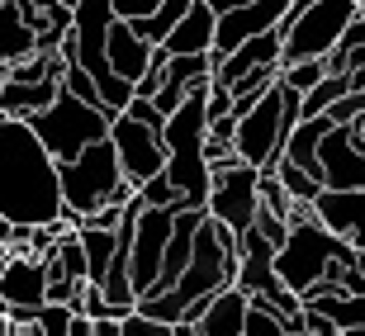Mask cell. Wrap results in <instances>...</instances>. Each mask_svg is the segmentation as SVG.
I'll list each match as a JSON object with an SVG mask.
<instances>
[{
	"label": "cell",
	"mask_w": 365,
	"mask_h": 336,
	"mask_svg": "<svg viewBox=\"0 0 365 336\" xmlns=\"http://www.w3.org/2000/svg\"><path fill=\"white\" fill-rule=\"evenodd\" d=\"M214 33H218V10L209 0H195L180 14V24L162 38V48L166 53H214Z\"/></svg>",
	"instance_id": "obj_17"
},
{
	"label": "cell",
	"mask_w": 365,
	"mask_h": 336,
	"mask_svg": "<svg viewBox=\"0 0 365 336\" xmlns=\"http://www.w3.org/2000/svg\"><path fill=\"white\" fill-rule=\"evenodd\" d=\"M152 53H157V43L143 38L133 28V19H114L109 24V67H114V76L138 85V76L152 67Z\"/></svg>",
	"instance_id": "obj_15"
},
{
	"label": "cell",
	"mask_w": 365,
	"mask_h": 336,
	"mask_svg": "<svg viewBox=\"0 0 365 336\" xmlns=\"http://www.w3.org/2000/svg\"><path fill=\"white\" fill-rule=\"evenodd\" d=\"M57 175H62V218L76 228L86 214H95L100 204H109L114 185L123 180V166H119L114 142L100 137V142H91L86 152L57 162Z\"/></svg>",
	"instance_id": "obj_6"
},
{
	"label": "cell",
	"mask_w": 365,
	"mask_h": 336,
	"mask_svg": "<svg viewBox=\"0 0 365 336\" xmlns=\"http://www.w3.org/2000/svg\"><path fill=\"white\" fill-rule=\"evenodd\" d=\"M280 28H266V33H257V38H242L232 53H223L214 62V81L218 85H232V81H242L247 71H257V67H266V62H280Z\"/></svg>",
	"instance_id": "obj_14"
},
{
	"label": "cell",
	"mask_w": 365,
	"mask_h": 336,
	"mask_svg": "<svg viewBox=\"0 0 365 336\" xmlns=\"http://www.w3.org/2000/svg\"><path fill=\"white\" fill-rule=\"evenodd\" d=\"M176 232V209H162V204H143L133 223V261H128V275H133L138 298L152 294L157 280H162V261H166V242Z\"/></svg>",
	"instance_id": "obj_8"
},
{
	"label": "cell",
	"mask_w": 365,
	"mask_h": 336,
	"mask_svg": "<svg viewBox=\"0 0 365 336\" xmlns=\"http://www.w3.org/2000/svg\"><path fill=\"white\" fill-rule=\"evenodd\" d=\"M204 209L242 237V232L257 223V209H261V166H252V162L218 166L214 185H209V204H204Z\"/></svg>",
	"instance_id": "obj_7"
},
{
	"label": "cell",
	"mask_w": 365,
	"mask_h": 336,
	"mask_svg": "<svg viewBox=\"0 0 365 336\" xmlns=\"http://www.w3.org/2000/svg\"><path fill=\"white\" fill-rule=\"evenodd\" d=\"M247 294H275L280 289V270H275V242L266 237L261 228H247L242 232V261H237V280Z\"/></svg>",
	"instance_id": "obj_12"
},
{
	"label": "cell",
	"mask_w": 365,
	"mask_h": 336,
	"mask_svg": "<svg viewBox=\"0 0 365 336\" xmlns=\"http://www.w3.org/2000/svg\"><path fill=\"white\" fill-rule=\"evenodd\" d=\"M280 76H284L289 85H294L299 95H304V90H313V85H318V81L327 76V57H304V62H280Z\"/></svg>",
	"instance_id": "obj_24"
},
{
	"label": "cell",
	"mask_w": 365,
	"mask_h": 336,
	"mask_svg": "<svg viewBox=\"0 0 365 336\" xmlns=\"http://www.w3.org/2000/svg\"><path fill=\"white\" fill-rule=\"evenodd\" d=\"M29 53H38V28L29 24L19 0H0V67H10Z\"/></svg>",
	"instance_id": "obj_18"
},
{
	"label": "cell",
	"mask_w": 365,
	"mask_h": 336,
	"mask_svg": "<svg viewBox=\"0 0 365 336\" xmlns=\"http://www.w3.org/2000/svg\"><path fill=\"white\" fill-rule=\"evenodd\" d=\"M214 62H218L214 53H171L166 57V81H162V90L152 95V105L162 109V114H171L195 85L214 76Z\"/></svg>",
	"instance_id": "obj_13"
},
{
	"label": "cell",
	"mask_w": 365,
	"mask_h": 336,
	"mask_svg": "<svg viewBox=\"0 0 365 336\" xmlns=\"http://www.w3.org/2000/svg\"><path fill=\"white\" fill-rule=\"evenodd\" d=\"M313 308H323L341 336H365V294H309Z\"/></svg>",
	"instance_id": "obj_20"
},
{
	"label": "cell",
	"mask_w": 365,
	"mask_h": 336,
	"mask_svg": "<svg viewBox=\"0 0 365 336\" xmlns=\"http://www.w3.org/2000/svg\"><path fill=\"white\" fill-rule=\"evenodd\" d=\"M346 90H351V76H346V71H327V76L313 85V90H304V100H299V114H304V119H313V114H327V109L337 105Z\"/></svg>",
	"instance_id": "obj_21"
},
{
	"label": "cell",
	"mask_w": 365,
	"mask_h": 336,
	"mask_svg": "<svg viewBox=\"0 0 365 336\" xmlns=\"http://www.w3.org/2000/svg\"><path fill=\"white\" fill-rule=\"evenodd\" d=\"M0 218L53 223L62 218V175L34 123L19 114L0 119Z\"/></svg>",
	"instance_id": "obj_1"
},
{
	"label": "cell",
	"mask_w": 365,
	"mask_h": 336,
	"mask_svg": "<svg viewBox=\"0 0 365 336\" xmlns=\"http://www.w3.org/2000/svg\"><path fill=\"white\" fill-rule=\"evenodd\" d=\"M361 14V0H294L280 24V62H304V57H327L341 43L346 24Z\"/></svg>",
	"instance_id": "obj_5"
},
{
	"label": "cell",
	"mask_w": 365,
	"mask_h": 336,
	"mask_svg": "<svg viewBox=\"0 0 365 336\" xmlns=\"http://www.w3.org/2000/svg\"><path fill=\"white\" fill-rule=\"evenodd\" d=\"M361 133H365V119H361Z\"/></svg>",
	"instance_id": "obj_29"
},
{
	"label": "cell",
	"mask_w": 365,
	"mask_h": 336,
	"mask_svg": "<svg viewBox=\"0 0 365 336\" xmlns=\"http://www.w3.org/2000/svg\"><path fill=\"white\" fill-rule=\"evenodd\" d=\"M237 261H242V237H237L228 223H218L214 214H204L200 228H195V251H190V266L180 270V280L171 284V289L143 294L138 308L176 327L180 313H185V303H195V298H214L223 284L237 280Z\"/></svg>",
	"instance_id": "obj_2"
},
{
	"label": "cell",
	"mask_w": 365,
	"mask_h": 336,
	"mask_svg": "<svg viewBox=\"0 0 365 336\" xmlns=\"http://www.w3.org/2000/svg\"><path fill=\"white\" fill-rule=\"evenodd\" d=\"M109 119H114V109H109V105H100V100H81V95L67 90V85L57 90V100L48 109L29 114L34 133L48 142V152H53L57 162H67V157L86 152L91 142L109 137Z\"/></svg>",
	"instance_id": "obj_4"
},
{
	"label": "cell",
	"mask_w": 365,
	"mask_h": 336,
	"mask_svg": "<svg viewBox=\"0 0 365 336\" xmlns=\"http://www.w3.org/2000/svg\"><path fill=\"white\" fill-rule=\"evenodd\" d=\"M190 5H195V0H162V5H157L152 14H143V19H133V28H138V33H143L148 43H162L166 33H171V28L180 24V14H185Z\"/></svg>",
	"instance_id": "obj_22"
},
{
	"label": "cell",
	"mask_w": 365,
	"mask_h": 336,
	"mask_svg": "<svg viewBox=\"0 0 365 336\" xmlns=\"http://www.w3.org/2000/svg\"><path fill=\"white\" fill-rule=\"evenodd\" d=\"M109 142H114V152H119V166H123V175H128L133 185H143L148 175L166 171L162 128H152V123L133 119L128 109H119V114L109 119Z\"/></svg>",
	"instance_id": "obj_9"
},
{
	"label": "cell",
	"mask_w": 365,
	"mask_h": 336,
	"mask_svg": "<svg viewBox=\"0 0 365 336\" xmlns=\"http://www.w3.org/2000/svg\"><path fill=\"white\" fill-rule=\"evenodd\" d=\"M313 214L323 228H332L337 237L356 242V251H365V189H332L323 185L313 199Z\"/></svg>",
	"instance_id": "obj_11"
},
{
	"label": "cell",
	"mask_w": 365,
	"mask_h": 336,
	"mask_svg": "<svg viewBox=\"0 0 365 336\" xmlns=\"http://www.w3.org/2000/svg\"><path fill=\"white\" fill-rule=\"evenodd\" d=\"M299 100H304V95L284 81V76H275V81L261 90V100L237 119V137H232L242 162L261 166V171H271V166L280 162V152H284V142H289V133H294V123L304 119V114H299Z\"/></svg>",
	"instance_id": "obj_3"
},
{
	"label": "cell",
	"mask_w": 365,
	"mask_h": 336,
	"mask_svg": "<svg viewBox=\"0 0 365 336\" xmlns=\"http://www.w3.org/2000/svg\"><path fill=\"white\" fill-rule=\"evenodd\" d=\"M57 90H62V71L43 76V81H0V109L29 119V114H38V109L53 105Z\"/></svg>",
	"instance_id": "obj_19"
},
{
	"label": "cell",
	"mask_w": 365,
	"mask_h": 336,
	"mask_svg": "<svg viewBox=\"0 0 365 336\" xmlns=\"http://www.w3.org/2000/svg\"><path fill=\"white\" fill-rule=\"evenodd\" d=\"M271 171L280 175V185L289 189V194H294L299 204H313V199H318V189H323V180H318V175H313V171H304L299 162H289L284 152H280V162H275Z\"/></svg>",
	"instance_id": "obj_23"
},
{
	"label": "cell",
	"mask_w": 365,
	"mask_h": 336,
	"mask_svg": "<svg viewBox=\"0 0 365 336\" xmlns=\"http://www.w3.org/2000/svg\"><path fill=\"white\" fill-rule=\"evenodd\" d=\"M242 336H284V317L271 308V303L252 298V308H247V322H242Z\"/></svg>",
	"instance_id": "obj_25"
},
{
	"label": "cell",
	"mask_w": 365,
	"mask_h": 336,
	"mask_svg": "<svg viewBox=\"0 0 365 336\" xmlns=\"http://www.w3.org/2000/svg\"><path fill=\"white\" fill-rule=\"evenodd\" d=\"M109 5H114V14H119V19H143V14H152L162 0H109Z\"/></svg>",
	"instance_id": "obj_26"
},
{
	"label": "cell",
	"mask_w": 365,
	"mask_h": 336,
	"mask_svg": "<svg viewBox=\"0 0 365 336\" xmlns=\"http://www.w3.org/2000/svg\"><path fill=\"white\" fill-rule=\"evenodd\" d=\"M62 5H76V0H62Z\"/></svg>",
	"instance_id": "obj_28"
},
{
	"label": "cell",
	"mask_w": 365,
	"mask_h": 336,
	"mask_svg": "<svg viewBox=\"0 0 365 336\" xmlns=\"http://www.w3.org/2000/svg\"><path fill=\"white\" fill-rule=\"evenodd\" d=\"M323 185L332 189H365V133L361 123H332L318 142Z\"/></svg>",
	"instance_id": "obj_10"
},
{
	"label": "cell",
	"mask_w": 365,
	"mask_h": 336,
	"mask_svg": "<svg viewBox=\"0 0 365 336\" xmlns=\"http://www.w3.org/2000/svg\"><path fill=\"white\" fill-rule=\"evenodd\" d=\"M0 313H10V298H5V294H0Z\"/></svg>",
	"instance_id": "obj_27"
},
{
	"label": "cell",
	"mask_w": 365,
	"mask_h": 336,
	"mask_svg": "<svg viewBox=\"0 0 365 336\" xmlns=\"http://www.w3.org/2000/svg\"><path fill=\"white\" fill-rule=\"evenodd\" d=\"M247 308H252V294L242 284H223L200 313V336H242Z\"/></svg>",
	"instance_id": "obj_16"
}]
</instances>
